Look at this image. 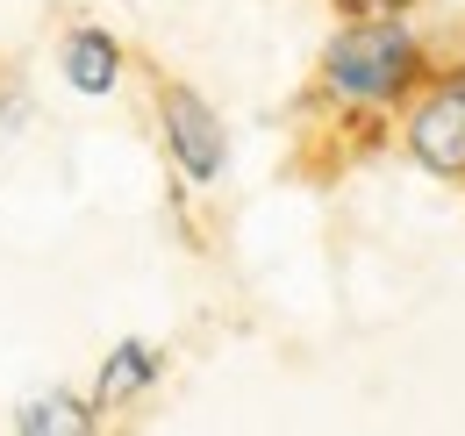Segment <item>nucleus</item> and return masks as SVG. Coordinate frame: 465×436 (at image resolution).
Listing matches in <instances>:
<instances>
[{
	"label": "nucleus",
	"mask_w": 465,
	"mask_h": 436,
	"mask_svg": "<svg viewBox=\"0 0 465 436\" xmlns=\"http://www.w3.org/2000/svg\"><path fill=\"white\" fill-rule=\"evenodd\" d=\"M415 0H337V15L344 22H401Z\"/></svg>",
	"instance_id": "0eeeda50"
},
{
	"label": "nucleus",
	"mask_w": 465,
	"mask_h": 436,
	"mask_svg": "<svg viewBox=\"0 0 465 436\" xmlns=\"http://www.w3.org/2000/svg\"><path fill=\"white\" fill-rule=\"evenodd\" d=\"M101 422H108V415H101L79 386H58V380L15 401V436H108Z\"/></svg>",
	"instance_id": "423d86ee"
},
{
	"label": "nucleus",
	"mask_w": 465,
	"mask_h": 436,
	"mask_svg": "<svg viewBox=\"0 0 465 436\" xmlns=\"http://www.w3.org/2000/svg\"><path fill=\"white\" fill-rule=\"evenodd\" d=\"M422 79H430V44L408 22H344L322 44V64H315L322 101L344 114L408 108L422 94Z\"/></svg>",
	"instance_id": "f257e3e1"
},
{
	"label": "nucleus",
	"mask_w": 465,
	"mask_h": 436,
	"mask_svg": "<svg viewBox=\"0 0 465 436\" xmlns=\"http://www.w3.org/2000/svg\"><path fill=\"white\" fill-rule=\"evenodd\" d=\"M158 144L186 186H215L230 172V129L215 101H201V86L186 79H158Z\"/></svg>",
	"instance_id": "f03ea898"
},
{
	"label": "nucleus",
	"mask_w": 465,
	"mask_h": 436,
	"mask_svg": "<svg viewBox=\"0 0 465 436\" xmlns=\"http://www.w3.org/2000/svg\"><path fill=\"white\" fill-rule=\"evenodd\" d=\"M401 151L437 179H465V64L430 72L401 108Z\"/></svg>",
	"instance_id": "7ed1b4c3"
},
{
	"label": "nucleus",
	"mask_w": 465,
	"mask_h": 436,
	"mask_svg": "<svg viewBox=\"0 0 465 436\" xmlns=\"http://www.w3.org/2000/svg\"><path fill=\"white\" fill-rule=\"evenodd\" d=\"M165 380V351L151 343V336H122L115 351L94 365V386H86V401L101 408V415H115V408H136L151 386Z\"/></svg>",
	"instance_id": "39448f33"
},
{
	"label": "nucleus",
	"mask_w": 465,
	"mask_h": 436,
	"mask_svg": "<svg viewBox=\"0 0 465 436\" xmlns=\"http://www.w3.org/2000/svg\"><path fill=\"white\" fill-rule=\"evenodd\" d=\"M122 72H129V51H122L101 22H72L58 36V79L79 101H108L122 86Z\"/></svg>",
	"instance_id": "20e7f679"
}]
</instances>
